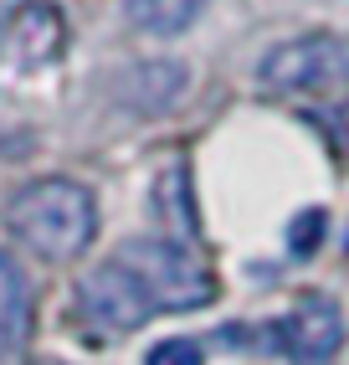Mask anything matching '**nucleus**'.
Returning <instances> with one entry per match:
<instances>
[{"instance_id":"f257e3e1","label":"nucleus","mask_w":349,"mask_h":365,"mask_svg":"<svg viewBox=\"0 0 349 365\" xmlns=\"http://www.w3.org/2000/svg\"><path fill=\"white\" fill-rule=\"evenodd\" d=\"M11 232L46 262H72L88 252V242L98 232V201L93 190L78 180L46 175L31 180L21 196L11 201Z\"/></svg>"},{"instance_id":"f03ea898","label":"nucleus","mask_w":349,"mask_h":365,"mask_svg":"<svg viewBox=\"0 0 349 365\" xmlns=\"http://www.w3.org/2000/svg\"><path fill=\"white\" fill-rule=\"evenodd\" d=\"M118 262L149 288L155 309H201L211 299V273L185 252V242H160V237L123 242Z\"/></svg>"},{"instance_id":"7ed1b4c3","label":"nucleus","mask_w":349,"mask_h":365,"mask_svg":"<svg viewBox=\"0 0 349 365\" xmlns=\"http://www.w3.org/2000/svg\"><path fill=\"white\" fill-rule=\"evenodd\" d=\"M262 88L272 93H318V88H339L349 83V46L334 36H298L272 46L257 67Z\"/></svg>"},{"instance_id":"20e7f679","label":"nucleus","mask_w":349,"mask_h":365,"mask_svg":"<svg viewBox=\"0 0 349 365\" xmlns=\"http://www.w3.org/2000/svg\"><path fill=\"white\" fill-rule=\"evenodd\" d=\"M78 309H83L103 334H134V329H144V324L160 314L155 299H149V288H144L118 257L103 262V267H93V273L78 283Z\"/></svg>"},{"instance_id":"39448f33","label":"nucleus","mask_w":349,"mask_h":365,"mask_svg":"<svg viewBox=\"0 0 349 365\" xmlns=\"http://www.w3.org/2000/svg\"><path fill=\"white\" fill-rule=\"evenodd\" d=\"M67 46V21L57 6H46V0H26V6H16L6 16V26H0V72H11V78H36L46 72Z\"/></svg>"},{"instance_id":"423d86ee","label":"nucleus","mask_w":349,"mask_h":365,"mask_svg":"<svg viewBox=\"0 0 349 365\" xmlns=\"http://www.w3.org/2000/svg\"><path fill=\"white\" fill-rule=\"evenodd\" d=\"M278 345L288 350V360L298 365H323L329 355H339L344 345V314L329 299H303L288 319L278 324Z\"/></svg>"},{"instance_id":"0eeeda50","label":"nucleus","mask_w":349,"mask_h":365,"mask_svg":"<svg viewBox=\"0 0 349 365\" xmlns=\"http://www.w3.org/2000/svg\"><path fill=\"white\" fill-rule=\"evenodd\" d=\"M185 88H190L185 62H139L118 78V103L134 113H165L185 98Z\"/></svg>"},{"instance_id":"6e6552de","label":"nucleus","mask_w":349,"mask_h":365,"mask_svg":"<svg viewBox=\"0 0 349 365\" xmlns=\"http://www.w3.org/2000/svg\"><path fill=\"white\" fill-rule=\"evenodd\" d=\"M26 339H31V283L26 267L11 252H0V360L21 355Z\"/></svg>"},{"instance_id":"1a4fd4ad","label":"nucleus","mask_w":349,"mask_h":365,"mask_svg":"<svg viewBox=\"0 0 349 365\" xmlns=\"http://www.w3.org/2000/svg\"><path fill=\"white\" fill-rule=\"evenodd\" d=\"M211 0H123V21L144 36H180L206 16Z\"/></svg>"},{"instance_id":"9d476101","label":"nucleus","mask_w":349,"mask_h":365,"mask_svg":"<svg viewBox=\"0 0 349 365\" xmlns=\"http://www.w3.org/2000/svg\"><path fill=\"white\" fill-rule=\"evenodd\" d=\"M155 201H160V216L174 227V237H195V206H190V175H185V165L160 170Z\"/></svg>"},{"instance_id":"9b49d317","label":"nucleus","mask_w":349,"mask_h":365,"mask_svg":"<svg viewBox=\"0 0 349 365\" xmlns=\"http://www.w3.org/2000/svg\"><path fill=\"white\" fill-rule=\"evenodd\" d=\"M144 365H201V345H195V339H160L155 350L144 355Z\"/></svg>"},{"instance_id":"f8f14e48","label":"nucleus","mask_w":349,"mask_h":365,"mask_svg":"<svg viewBox=\"0 0 349 365\" xmlns=\"http://www.w3.org/2000/svg\"><path fill=\"white\" fill-rule=\"evenodd\" d=\"M318 237H323V211H303V216L288 227V247H293L298 257H308V252L318 247Z\"/></svg>"},{"instance_id":"ddd939ff","label":"nucleus","mask_w":349,"mask_h":365,"mask_svg":"<svg viewBox=\"0 0 349 365\" xmlns=\"http://www.w3.org/2000/svg\"><path fill=\"white\" fill-rule=\"evenodd\" d=\"M52 365H57V360H52Z\"/></svg>"}]
</instances>
